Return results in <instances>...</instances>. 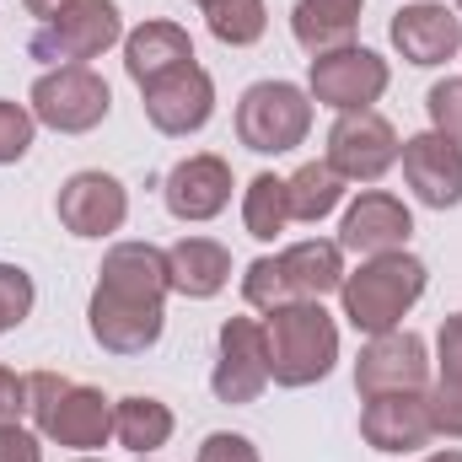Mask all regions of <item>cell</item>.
I'll use <instances>...</instances> for the list:
<instances>
[{"mask_svg": "<svg viewBox=\"0 0 462 462\" xmlns=\"http://www.w3.org/2000/svg\"><path fill=\"white\" fill-rule=\"evenodd\" d=\"M167 247L114 242L97 269V291L87 307V328L108 355H145L167 328Z\"/></svg>", "mask_w": 462, "mask_h": 462, "instance_id": "cell-1", "label": "cell"}, {"mask_svg": "<svg viewBox=\"0 0 462 462\" xmlns=\"http://www.w3.org/2000/svg\"><path fill=\"white\" fill-rule=\"evenodd\" d=\"M27 414H32L43 441L70 447L81 457H92L114 441V398H103L97 387H81L60 371L27 376Z\"/></svg>", "mask_w": 462, "mask_h": 462, "instance_id": "cell-2", "label": "cell"}, {"mask_svg": "<svg viewBox=\"0 0 462 462\" xmlns=\"http://www.w3.org/2000/svg\"><path fill=\"white\" fill-rule=\"evenodd\" d=\"M425 280H430V269H425L414 253L365 258L355 274H345V285H339V307H345L349 328L365 334V339L403 328V318H409L414 301L425 296Z\"/></svg>", "mask_w": 462, "mask_h": 462, "instance_id": "cell-3", "label": "cell"}, {"mask_svg": "<svg viewBox=\"0 0 462 462\" xmlns=\"http://www.w3.org/2000/svg\"><path fill=\"white\" fill-rule=\"evenodd\" d=\"M263 349L274 387H312L339 360V323L323 312V301H291L263 318Z\"/></svg>", "mask_w": 462, "mask_h": 462, "instance_id": "cell-4", "label": "cell"}, {"mask_svg": "<svg viewBox=\"0 0 462 462\" xmlns=\"http://www.w3.org/2000/svg\"><path fill=\"white\" fill-rule=\"evenodd\" d=\"M312 134V92L296 81H253L236 103V140L258 156H285Z\"/></svg>", "mask_w": 462, "mask_h": 462, "instance_id": "cell-5", "label": "cell"}, {"mask_svg": "<svg viewBox=\"0 0 462 462\" xmlns=\"http://www.w3.org/2000/svg\"><path fill=\"white\" fill-rule=\"evenodd\" d=\"M114 43H124V11L114 0H70L60 16L38 22L27 49L32 60H49V65H87Z\"/></svg>", "mask_w": 462, "mask_h": 462, "instance_id": "cell-6", "label": "cell"}, {"mask_svg": "<svg viewBox=\"0 0 462 462\" xmlns=\"http://www.w3.org/2000/svg\"><path fill=\"white\" fill-rule=\"evenodd\" d=\"M27 108H32L38 124H49L54 134H87V129H97L108 118L114 92H108V81L92 65H54V70H43L32 81Z\"/></svg>", "mask_w": 462, "mask_h": 462, "instance_id": "cell-7", "label": "cell"}, {"mask_svg": "<svg viewBox=\"0 0 462 462\" xmlns=\"http://www.w3.org/2000/svg\"><path fill=\"white\" fill-rule=\"evenodd\" d=\"M387 81H393V70H387V60L376 49L345 43V49L312 60L307 92H312V103H323L334 114H360V108H371L387 92Z\"/></svg>", "mask_w": 462, "mask_h": 462, "instance_id": "cell-8", "label": "cell"}, {"mask_svg": "<svg viewBox=\"0 0 462 462\" xmlns=\"http://www.w3.org/2000/svg\"><path fill=\"white\" fill-rule=\"evenodd\" d=\"M398 129L376 108H360V114H339L328 129V167L345 178V183H382L393 167H398Z\"/></svg>", "mask_w": 462, "mask_h": 462, "instance_id": "cell-9", "label": "cell"}, {"mask_svg": "<svg viewBox=\"0 0 462 462\" xmlns=\"http://www.w3.org/2000/svg\"><path fill=\"white\" fill-rule=\"evenodd\" d=\"M430 387V349L420 334L393 328L376 334L355 360V393L360 398H382V393H425Z\"/></svg>", "mask_w": 462, "mask_h": 462, "instance_id": "cell-10", "label": "cell"}, {"mask_svg": "<svg viewBox=\"0 0 462 462\" xmlns=\"http://www.w3.org/2000/svg\"><path fill=\"white\" fill-rule=\"evenodd\" d=\"M140 97H145L151 129H156V134H172V140L199 134V129L210 124V114H216V81H210L205 65H183V70H172V76L140 87Z\"/></svg>", "mask_w": 462, "mask_h": 462, "instance_id": "cell-11", "label": "cell"}, {"mask_svg": "<svg viewBox=\"0 0 462 462\" xmlns=\"http://www.w3.org/2000/svg\"><path fill=\"white\" fill-rule=\"evenodd\" d=\"M269 387V349L258 318H226L221 323V355L210 371V393L221 403H253Z\"/></svg>", "mask_w": 462, "mask_h": 462, "instance_id": "cell-12", "label": "cell"}, {"mask_svg": "<svg viewBox=\"0 0 462 462\" xmlns=\"http://www.w3.org/2000/svg\"><path fill=\"white\" fill-rule=\"evenodd\" d=\"M54 210H60V226L70 236L97 242V236H114L129 221V194H124V183L114 172H70L60 183Z\"/></svg>", "mask_w": 462, "mask_h": 462, "instance_id": "cell-13", "label": "cell"}, {"mask_svg": "<svg viewBox=\"0 0 462 462\" xmlns=\"http://www.w3.org/2000/svg\"><path fill=\"white\" fill-rule=\"evenodd\" d=\"M231 189H236V183H231V162L216 156V151H199V156H183V162L167 172L162 199H167V210H172L183 226H205V221H216L231 205Z\"/></svg>", "mask_w": 462, "mask_h": 462, "instance_id": "cell-14", "label": "cell"}, {"mask_svg": "<svg viewBox=\"0 0 462 462\" xmlns=\"http://www.w3.org/2000/svg\"><path fill=\"white\" fill-rule=\"evenodd\" d=\"M425 393H382V398H365V409H360L365 447L371 452H387V457H403V452L430 447L436 441V425H430V398Z\"/></svg>", "mask_w": 462, "mask_h": 462, "instance_id": "cell-15", "label": "cell"}, {"mask_svg": "<svg viewBox=\"0 0 462 462\" xmlns=\"http://www.w3.org/2000/svg\"><path fill=\"white\" fill-rule=\"evenodd\" d=\"M398 162H403V183L414 189L420 205H430V210H457L462 205V145L457 140L425 129V134L403 140Z\"/></svg>", "mask_w": 462, "mask_h": 462, "instance_id": "cell-16", "label": "cell"}, {"mask_svg": "<svg viewBox=\"0 0 462 462\" xmlns=\"http://www.w3.org/2000/svg\"><path fill=\"white\" fill-rule=\"evenodd\" d=\"M414 236V216L398 194L387 189H365L355 205L345 210L339 226V247L360 253V258H382V253H403V242Z\"/></svg>", "mask_w": 462, "mask_h": 462, "instance_id": "cell-17", "label": "cell"}, {"mask_svg": "<svg viewBox=\"0 0 462 462\" xmlns=\"http://www.w3.org/2000/svg\"><path fill=\"white\" fill-rule=\"evenodd\" d=\"M387 32H393V49H398L409 65H420V70L447 65V60L462 49V16L447 11V5H436V0L403 5V11L393 16Z\"/></svg>", "mask_w": 462, "mask_h": 462, "instance_id": "cell-18", "label": "cell"}, {"mask_svg": "<svg viewBox=\"0 0 462 462\" xmlns=\"http://www.w3.org/2000/svg\"><path fill=\"white\" fill-rule=\"evenodd\" d=\"M183 65H194V38L178 22H140L134 32H124V70L134 87H151Z\"/></svg>", "mask_w": 462, "mask_h": 462, "instance_id": "cell-19", "label": "cell"}, {"mask_svg": "<svg viewBox=\"0 0 462 462\" xmlns=\"http://www.w3.org/2000/svg\"><path fill=\"white\" fill-rule=\"evenodd\" d=\"M231 280V247L216 236H178L167 247V285L189 301L221 296Z\"/></svg>", "mask_w": 462, "mask_h": 462, "instance_id": "cell-20", "label": "cell"}, {"mask_svg": "<svg viewBox=\"0 0 462 462\" xmlns=\"http://www.w3.org/2000/svg\"><path fill=\"white\" fill-rule=\"evenodd\" d=\"M280 274H285L291 301H323V296H334L345 285V247L328 242V236L291 242L280 253Z\"/></svg>", "mask_w": 462, "mask_h": 462, "instance_id": "cell-21", "label": "cell"}, {"mask_svg": "<svg viewBox=\"0 0 462 462\" xmlns=\"http://www.w3.org/2000/svg\"><path fill=\"white\" fill-rule=\"evenodd\" d=\"M360 5H365V0H296L291 32H296V43H301L312 60H318V54H334V49L355 43Z\"/></svg>", "mask_w": 462, "mask_h": 462, "instance_id": "cell-22", "label": "cell"}, {"mask_svg": "<svg viewBox=\"0 0 462 462\" xmlns=\"http://www.w3.org/2000/svg\"><path fill=\"white\" fill-rule=\"evenodd\" d=\"M172 409L162 403V398H145V393H134V398H118L114 403V441L124 452H134V457H156L167 441H172Z\"/></svg>", "mask_w": 462, "mask_h": 462, "instance_id": "cell-23", "label": "cell"}, {"mask_svg": "<svg viewBox=\"0 0 462 462\" xmlns=\"http://www.w3.org/2000/svg\"><path fill=\"white\" fill-rule=\"evenodd\" d=\"M285 199H291V221L318 226L323 216L339 210V199H345V178H339L328 162H307V167H296V172L285 178Z\"/></svg>", "mask_w": 462, "mask_h": 462, "instance_id": "cell-24", "label": "cell"}, {"mask_svg": "<svg viewBox=\"0 0 462 462\" xmlns=\"http://www.w3.org/2000/svg\"><path fill=\"white\" fill-rule=\"evenodd\" d=\"M242 226L258 242H274L280 231L291 226V199H285V178L274 172H258L247 189H242Z\"/></svg>", "mask_w": 462, "mask_h": 462, "instance_id": "cell-25", "label": "cell"}, {"mask_svg": "<svg viewBox=\"0 0 462 462\" xmlns=\"http://www.w3.org/2000/svg\"><path fill=\"white\" fill-rule=\"evenodd\" d=\"M205 22H210V32H216L226 49H247V43L263 38L269 5H263V0H221V5L205 11Z\"/></svg>", "mask_w": 462, "mask_h": 462, "instance_id": "cell-26", "label": "cell"}, {"mask_svg": "<svg viewBox=\"0 0 462 462\" xmlns=\"http://www.w3.org/2000/svg\"><path fill=\"white\" fill-rule=\"evenodd\" d=\"M242 301L253 307V312H280V307H291V291H285V274H280V258H253L247 263V274H242Z\"/></svg>", "mask_w": 462, "mask_h": 462, "instance_id": "cell-27", "label": "cell"}, {"mask_svg": "<svg viewBox=\"0 0 462 462\" xmlns=\"http://www.w3.org/2000/svg\"><path fill=\"white\" fill-rule=\"evenodd\" d=\"M32 301H38L32 274H27V269H16V263H0V334L22 328V323H27V312H32Z\"/></svg>", "mask_w": 462, "mask_h": 462, "instance_id": "cell-28", "label": "cell"}, {"mask_svg": "<svg viewBox=\"0 0 462 462\" xmlns=\"http://www.w3.org/2000/svg\"><path fill=\"white\" fill-rule=\"evenodd\" d=\"M32 134H38L32 108H22V103H5V97H0V167L22 162V156L32 151Z\"/></svg>", "mask_w": 462, "mask_h": 462, "instance_id": "cell-29", "label": "cell"}, {"mask_svg": "<svg viewBox=\"0 0 462 462\" xmlns=\"http://www.w3.org/2000/svg\"><path fill=\"white\" fill-rule=\"evenodd\" d=\"M425 114H430V129H436V134H447V140L462 145V76H447V81L430 87Z\"/></svg>", "mask_w": 462, "mask_h": 462, "instance_id": "cell-30", "label": "cell"}, {"mask_svg": "<svg viewBox=\"0 0 462 462\" xmlns=\"http://www.w3.org/2000/svg\"><path fill=\"white\" fill-rule=\"evenodd\" d=\"M425 398H430V425H436V436L462 441V382H436Z\"/></svg>", "mask_w": 462, "mask_h": 462, "instance_id": "cell-31", "label": "cell"}, {"mask_svg": "<svg viewBox=\"0 0 462 462\" xmlns=\"http://www.w3.org/2000/svg\"><path fill=\"white\" fill-rule=\"evenodd\" d=\"M194 462H258V447L247 436H236V430H216V436L199 441V457Z\"/></svg>", "mask_w": 462, "mask_h": 462, "instance_id": "cell-32", "label": "cell"}, {"mask_svg": "<svg viewBox=\"0 0 462 462\" xmlns=\"http://www.w3.org/2000/svg\"><path fill=\"white\" fill-rule=\"evenodd\" d=\"M436 371L441 382H462V312H452L436 334Z\"/></svg>", "mask_w": 462, "mask_h": 462, "instance_id": "cell-33", "label": "cell"}, {"mask_svg": "<svg viewBox=\"0 0 462 462\" xmlns=\"http://www.w3.org/2000/svg\"><path fill=\"white\" fill-rule=\"evenodd\" d=\"M0 462H43V436L27 425H0Z\"/></svg>", "mask_w": 462, "mask_h": 462, "instance_id": "cell-34", "label": "cell"}, {"mask_svg": "<svg viewBox=\"0 0 462 462\" xmlns=\"http://www.w3.org/2000/svg\"><path fill=\"white\" fill-rule=\"evenodd\" d=\"M27 414V376L0 365V425H22Z\"/></svg>", "mask_w": 462, "mask_h": 462, "instance_id": "cell-35", "label": "cell"}, {"mask_svg": "<svg viewBox=\"0 0 462 462\" xmlns=\"http://www.w3.org/2000/svg\"><path fill=\"white\" fill-rule=\"evenodd\" d=\"M22 5H27V11H32L38 22H49V16H60V11H65L70 0H22Z\"/></svg>", "mask_w": 462, "mask_h": 462, "instance_id": "cell-36", "label": "cell"}, {"mask_svg": "<svg viewBox=\"0 0 462 462\" xmlns=\"http://www.w3.org/2000/svg\"><path fill=\"white\" fill-rule=\"evenodd\" d=\"M425 462H462V452H436V457H425Z\"/></svg>", "mask_w": 462, "mask_h": 462, "instance_id": "cell-37", "label": "cell"}, {"mask_svg": "<svg viewBox=\"0 0 462 462\" xmlns=\"http://www.w3.org/2000/svg\"><path fill=\"white\" fill-rule=\"evenodd\" d=\"M194 5H199V11H210V5H221V0H194Z\"/></svg>", "mask_w": 462, "mask_h": 462, "instance_id": "cell-38", "label": "cell"}, {"mask_svg": "<svg viewBox=\"0 0 462 462\" xmlns=\"http://www.w3.org/2000/svg\"><path fill=\"white\" fill-rule=\"evenodd\" d=\"M76 462H103V457H76Z\"/></svg>", "mask_w": 462, "mask_h": 462, "instance_id": "cell-39", "label": "cell"}, {"mask_svg": "<svg viewBox=\"0 0 462 462\" xmlns=\"http://www.w3.org/2000/svg\"><path fill=\"white\" fill-rule=\"evenodd\" d=\"M140 462H151V457H140Z\"/></svg>", "mask_w": 462, "mask_h": 462, "instance_id": "cell-40", "label": "cell"}, {"mask_svg": "<svg viewBox=\"0 0 462 462\" xmlns=\"http://www.w3.org/2000/svg\"><path fill=\"white\" fill-rule=\"evenodd\" d=\"M457 11H462V0H457Z\"/></svg>", "mask_w": 462, "mask_h": 462, "instance_id": "cell-41", "label": "cell"}]
</instances>
